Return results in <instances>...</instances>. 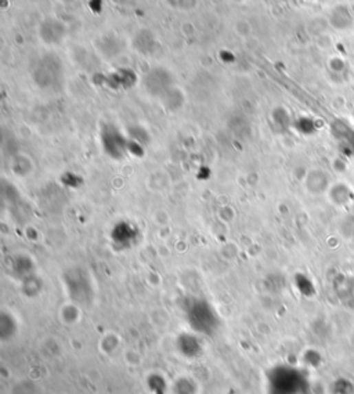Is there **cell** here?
I'll list each match as a JSON object with an SVG mask.
<instances>
[{
    "label": "cell",
    "instance_id": "cell-8",
    "mask_svg": "<svg viewBox=\"0 0 354 394\" xmlns=\"http://www.w3.org/2000/svg\"><path fill=\"white\" fill-rule=\"evenodd\" d=\"M147 387L151 394H166L168 383L161 373H151L147 377Z\"/></svg>",
    "mask_w": 354,
    "mask_h": 394
},
{
    "label": "cell",
    "instance_id": "cell-3",
    "mask_svg": "<svg viewBox=\"0 0 354 394\" xmlns=\"http://www.w3.org/2000/svg\"><path fill=\"white\" fill-rule=\"evenodd\" d=\"M64 285L74 303L87 305L93 300V284L89 274L83 269L74 267L67 270L64 273Z\"/></svg>",
    "mask_w": 354,
    "mask_h": 394
},
{
    "label": "cell",
    "instance_id": "cell-7",
    "mask_svg": "<svg viewBox=\"0 0 354 394\" xmlns=\"http://www.w3.org/2000/svg\"><path fill=\"white\" fill-rule=\"evenodd\" d=\"M17 332V322L16 318L10 314L3 311L2 316H0V335H2V339H10L16 335Z\"/></svg>",
    "mask_w": 354,
    "mask_h": 394
},
{
    "label": "cell",
    "instance_id": "cell-4",
    "mask_svg": "<svg viewBox=\"0 0 354 394\" xmlns=\"http://www.w3.org/2000/svg\"><path fill=\"white\" fill-rule=\"evenodd\" d=\"M176 349L187 360H197L203 353V344L195 332L180 333L176 339Z\"/></svg>",
    "mask_w": 354,
    "mask_h": 394
},
{
    "label": "cell",
    "instance_id": "cell-6",
    "mask_svg": "<svg viewBox=\"0 0 354 394\" xmlns=\"http://www.w3.org/2000/svg\"><path fill=\"white\" fill-rule=\"evenodd\" d=\"M107 131H108V133H104L102 142H111V139H112V142H113L115 138L118 136L116 130L109 129V130H107ZM104 149H105V151L108 153V155H111V157H113V158H121V157H124V154H125L126 144H125V142L121 143V144H115V143H113L112 146H111V143H109V144H105Z\"/></svg>",
    "mask_w": 354,
    "mask_h": 394
},
{
    "label": "cell",
    "instance_id": "cell-1",
    "mask_svg": "<svg viewBox=\"0 0 354 394\" xmlns=\"http://www.w3.org/2000/svg\"><path fill=\"white\" fill-rule=\"evenodd\" d=\"M186 318L192 332L212 336L220 327V318L213 306L205 299L190 300L186 306Z\"/></svg>",
    "mask_w": 354,
    "mask_h": 394
},
{
    "label": "cell",
    "instance_id": "cell-2",
    "mask_svg": "<svg viewBox=\"0 0 354 394\" xmlns=\"http://www.w3.org/2000/svg\"><path fill=\"white\" fill-rule=\"evenodd\" d=\"M305 376L295 368L280 365L267 372V394H300Z\"/></svg>",
    "mask_w": 354,
    "mask_h": 394
},
{
    "label": "cell",
    "instance_id": "cell-5",
    "mask_svg": "<svg viewBox=\"0 0 354 394\" xmlns=\"http://www.w3.org/2000/svg\"><path fill=\"white\" fill-rule=\"evenodd\" d=\"M172 390L173 394H198L199 387L191 376H179L175 379Z\"/></svg>",
    "mask_w": 354,
    "mask_h": 394
}]
</instances>
